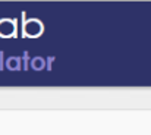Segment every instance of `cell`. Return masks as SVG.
Returning a JSON list of instances; mask_svg holds the SVG:
<instances>
[{"instance_id":"cell-1","label":"cell","mask_w":151,"mask_h":135,"mask_svg":"<svg viewBox=\"0 0 151 135\" xmlns=\"http://www.w3.org/2000/svg\"><path fill=\"white\" fill-rule=\"evenodd\" d=\"M24 35L25 37H38L43 32V24L38 19H29L24 22Z\"/></svg>"},{"instance_id":"cell-2","label":"cell","mask_w":151,"mask_h":135,"mask_svg":"<svg viewBox=\"0 0 151 135\" xmlns=\"http://www.w3.org/2000/svg\"><path fill=\"white\" fill-rule=\"evenodd\" d=\"M16 32V24L12 19H0V37H12Z\"/></svg>"},{"instance_id":"cell-3","label":"cell","mask_w":151,"mask_h":135,"mask_svg":"<svg viewBox=\"0 0 151 135\" xmlns=\"http://www.w3.org/2000/svg\"><path fill=\"white\" fill-rule=\"evenodd\" d=\"M44 66V60L43 59H34L32 60V68L34 69H41Z\"/></svg>"},{"instance_id":"cell-4","label":"cell","mask_w":151,"mask_h":135,"mask_svg":"<svg viewBox=\"0 0 151 135\" xmlns=\"http://www.w3.org/2000/svg\"><path fill=\"white\" fill-rule=\"evenodd\" d=\"M18 66H19V60H18V59H9L7 68H10V69H18Z\"/></svg>"}]
</instances>
